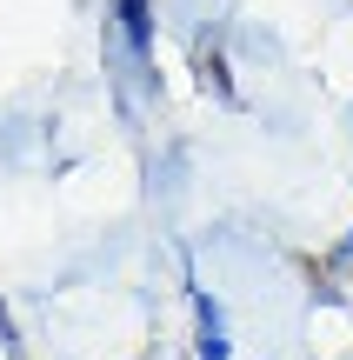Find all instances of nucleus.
<instances>
[{
  "label": "nucleus",
  "instance_id": "obj_1",
  "mask_svg": "<svg viewBox=\"0 0 353 360\" xmlns=\"http://www.w3.org/2000/svg\"><path fill=\"white\" fill-rule=\"evenodd\" d=\"M194 327H200V360H234V340H227V314L207 287H194Z\"/></svg>",
  "mask_w": 353,
  "mask_h": 360
},
{
  "label": "nucleus",
  "instance_id": "obj_2",
  "mask_svg": "<svg viewBox=\"0 0 353 360\" xmlns=\"http://www.w3.org/2000/svg\"><path fill=\"white\" fill-rule=\"evenodd\" d=\"M127 34L133 47H147V0H127Z\"/></svg>",
  "mask_w": 353,
  "mask_h": 360
}]
</instances>
